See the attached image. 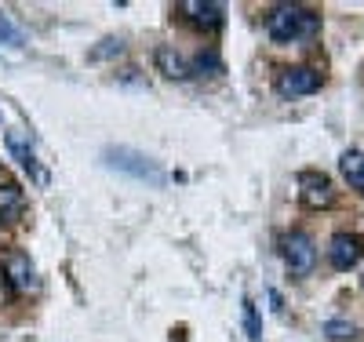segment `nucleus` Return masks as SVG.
<instances>
[{
  "mask_svg": "<svg viewBox=\"0 0 364 342\" xmlns=\"http://www.w3.org/2000/svg\"><path fill=\"white\" fill-rule=\"evenodd\" d=\"M328 259L336 269H353L364 259V237L360 233H336L328 244Z\"/></svg>",
  "mask_w": 364,
  "mask_h": 342,
  "instance_id": "obj_6",
  "label": "nucleus"
},
{
  "mask_svg": "<svg viewBox=\"0 0 364 342\" xmlns=\"http://www.w3.org/2000/svg\"><path fill=\"white\" fill-rule=\"evenodd\" d=\"M178 11L186 15V22L197 26V29H219L223 26V15H226V8L223 4H211V0H182Z\"/></svg>",
  "mask_w": 364,
  "mask_h": 342,
  "instance_id": "obj_7",
  "label": "nucleus"
},
{
  "mask_svg": "<svg viewBox=\"0 0 364 342\" xmlns=\"http://www.w3.org/2000/svg\"><path fill=\"white\" fill-rule=\"evenodd\" d=\"M4 269H8V277H11L15 292H33V288H37V269H33V262H29L22 252H11L8 262H4Z\"/></svg>",
  "mask_w": 364,
  "mask_h": 342,
  "instance_id": "obj_9",
  "label": "nucleus"
},
{
  "mask_svg": "<svg viewBox=\"0 0 364 342\" xmlns=\"http://www.w3.org/2000/svg\"><path fill=\"white\" fill-rule=\"evenodd\" d=\"M240 314H245V331H248V338H252V342H262L259 309H255V302H252V299H245V302H240Z\"/></svg>",
  "mask_w": 364,
  "mask_h": 342,
  "instance_id": "obj_15",
  "label": "nucleus"
},
{
  "mask_svg": "<svg viewBox=\"0 0 364 342\" xmlns=\"http://www.w3.org/2000/svg\"><path fill=\"white\" fill-rule=\"evenodd\" d=\"M8 149L15 153V157H18V164L29 171V175H33V182L37 186H48V171L37 164V157H33V149H29L22 139H18V132H8Z\"/></svg>",
  "mask_w": 364,
  "mask_h": 342,
  "instance_id": "obj_10",
  "label": "nucleus"
},
{
  "mask_svg": "<svg viewBox=\"0 0 364 342\" xmlns=\"http://www.w3.org/2000/svg\"><path fill=\"white\" fill-rule=\"evenodd\" d=\"M193 73H200V77H204V73H208V77H219V73H223V58L211 51V48L200 51V55L193 58Z\"/></svg>",
  "mask_w": 364,
  "mask_h": 342,
  "instance_id": "obj_14",
  "label": "nucleus"
},
{
  "mask_svg": "<svg viewBox=\"0 0 364 342\" xmlns=\"http://www.w3.org/2000/svg\"><path fill=\"white\" fill-rule=\"evenodd\" d=\"M18 292H15V284H11V277H8V269L0 266V306H8L11 299H15Z\"/></svg>",
  "mask_w": 364,
  "mask_h": 342,
  "instance_id": "obj_17",
  "label": "nucleus"
},
{
  "mask_svg": "<svg viewBox=\"0 0 364 342\" xmlns=\"http://www.w3.org/2000/svg\"><path fill=\"white\" fill-rule=\"evenodd\" d=\"M299 201L310 211H324V208L336 204V182L324 171H302L299 175Z\"/></svg>",
  "mask_w": 364,
  "mask_h": 342,
  "instance_id": "obj_4",
  "label": "nucleus"
},
{
  "mask_svg": "<svg viewBox=\"0 0 364 342\" xmlns=\"http://www.w3.org/2000/svg\"><path fill=\"white\" fill-rule=\"evenodd\" d=\"M120 51H124V44H120V41H102V48H95V51H91V58H106V55H120Z\"/></svg>",
  "mask_w": 364,
  "mask_h": 342,
  "instance_id": "obj_18",
  "label": "nucleus"
},
{
  "mask_svg": "<svg viewBox=\"0 0 364 342\" xmlns=\"http://www.w3.org/2000/svg\"><path fill=\"white\" fill-rule=\"evenodd\" d=\"M324 335H328L331 342H350V338H357V328H353L350 321H328V324H324Z\"/></svg>",
  "mask_w": 364,
  "mask_h": 342,
  "instance_id": "obj_16",
  "label": "nucleus"
},
{
  "mask_svg": "<svg viewBox=\"0 0 364 342\" xmlns=\"http://www.w3.org/2000/svg\"><path fill=\"white\" fill-rule=\"evenodd\" d=\"M154 62H157V70L168 77V80H190L193 77V66L186 58H182L171 44H161L157 51H154Z\"/></svg>",
  "mask_w": 364,
  "mask_h": 342,
  "instance_id": "obj_8",
  "label": "nucleus"
},
{
  "mask_svg": "<svg viewBox=\"0 0 364 342\" xmlns=\"http://www.w3.org/2000/svg\"><path fill=\"white\" fill-rule=\"evenodd\" d=\"M26 215V197L18 186H0V223H18Z\"/></svg>",
  "mask_w": 364,
  "mask_h": 342,
  "instance_id": "obj_11",
  "label": "nucleus"
},
{
  "mask_svg": "<svg viewBox=\"0 0 364 342\" xmlns=\"http://www.w3.org/2000/svg\"><path fill=\"white\" fill-rule=\"evenodd\" d=\"M281 252H284V262H288L291 277H310L317 269V240L306 230H291L281 240Z\"/></svg>",
  "mask_w": 364,
  "mask_h": 342,
  "instance_id": "obj_3",
  "label": "nucleus"
},
{
  "mask_svg": "<svg viewBox=\"0 0 364 342\" xmlns=\"http://www.w3.org/2000/svg\"><path fill=\"white\" fill-rule=\"evenodd\" d=\"M277 91L284 99L314 95V91H321V73L314 66H288V70L277 73Z\"/></svg>",
  "mask_w": 364,
  "mask_h": 342,
  "instance_id": "obj_5",
  "label": "nucleus"
},
{
  "mask_svg": "<svg viewBox=\"0 0 364 342\" xmlns=\"http://www.w3.org/2000/svg\"><path fill=\"white\" fill-rule=\"evenodd\" d=\"M266 33L273 44H295V41H314L321 33V15L314 8L281 4L266 15Z\"/></svg>",
  "mask_w": 364,
  "mask_h": 342,
  "instance_id": "obj_1",
  "label": "nucleus"
},
{
  "mask_svg": "<svg viewBox=\"0 0 364 342\" xmlns=\"http://www.w3.org/2000/svg\"><path fill=\"white\" fill-rule=\"evenodd\" d=\"M339 171H343V178L353 186V190L364 197V153L360 149H346L339 157Z\"/></svg>",
  "mask_w": 364,
  "mask_h": 342,
  "instance_id": "obj_12",
  "label": "nucleus"
},
{
  "mask_svg": "<svg viewBox=\"0 0 364 342\" xmlns=\"http://www.w3.org/2000/svg\"><path fill=\"white\" fill-rule=\"evenodd\" d=\"M0 44H11V48H22L26 44V29L8 11H0Z\"/></svg>",
  "mask_w": 364,
  "mask_h": 342,
  "instance_id": "obj_13",
  "label": "nucleus"
},
{
  "mask_svg": "<svg viewBox=\"0 0 364 342\" xmlns=\"http://www.w3.org/2000/svg\"><path fill=\"white\" fill-rule=\"evenodd\" d=\"M106 164L117 168V171H124V175H132V178H139V182H149V186H164L168 182V175H164V168L157 161H149L146 153L128 149V146L106 149Z\"/></svg>",
  "mask_w": 364,
  "mask_h": 342,
  "instance_id": "obj_2",
  "label": "nucleus"
}]
</instances>
